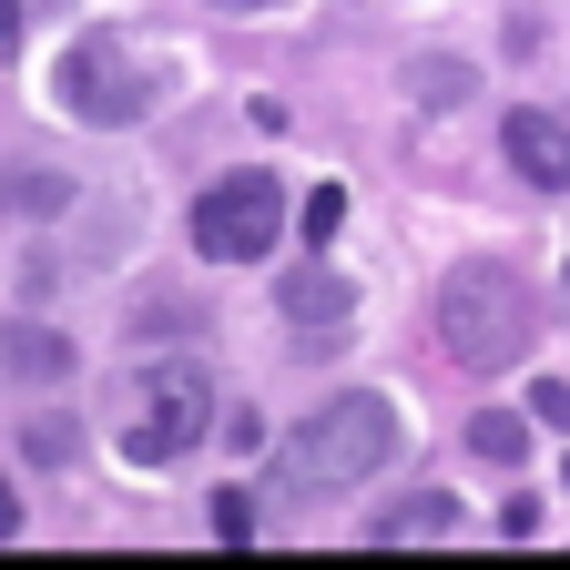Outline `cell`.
I'll return each instance as SVG.
<instances>
[{"label":"cell","instance_id":"obj_1","mask_svg":"<svg viewBox=\"0 0 570 570\" xmlns=\"http://www.w3.org/2000/svg\"><path fill=\"white\" fill-rule=\"evenodd\" d=\"M540 336V306H530V285L510 265H459L439 285V346H449V367H520Z\"/></svg>","mask_w":570,"mask_h":570},{"label":"cell","instance_id":"obj_2","mask_svg":"<svg viewBox=\"0 0 570 570\" xmlns=\"http://www.w3.org/2000/svg\"><path fill=\"white\" fill-rule=\"evenodd\" d=\"M387 449H397V407L377 397V387H346V397H326L306 428H296V449H285V489H356V479H377L387 469Z\"/></svg>","mask_w":570,"mask_h":570},{"label":"cell","instance_id":"obj_3","mask_svg":"<svg viewBox=\"0 0 570 570\" xmlns=\"http://www.w3.org/2000/svg\"><path fill=\"white\" fill-rule=\"evenodd\" d=\"M174 92V51L164 41H142V31H102V41H71L61 51V102L82 112V122H142Z\"/></svg>","mask_w":570,"mask_h":570},{"label":"cell","instance_id":"obj_4","mask_svg":"<svg viewBox=\"0 0 570 570\" xmlns=\"http://www.w3.org/2000/svg\"><path fill=\"white\" fill-rule=\"evenodd\" d=\"M285 235V184L275 174H214L194 204V255L204 265H255Z\"/></svg>","mask_w":570,"mask_h":570},{"label":"cell","instance_id":"obj_5","mask_svg":"<svg viewBox=\"0 0 570 570\" xmlns=\"http://www.w3.org/2000/svg\"><path fill=\"white\" fill-rule=\"evenodd\" d=\"M214 428V387H204V367H154V387H142V417H132V439H122V459L132 469H174L194 439Z\"/></svg>","mask_w":570,"mask_h":570},{"label":"cell","instance_id":"obj_6","mask_svg":"<svg viewBox=\"0 0 570 570\" xmlns=\"http://www.w3.org/2000/svg\"><path fill=\"white\" fill-rule=\"evenodd\" d=\"M499 154L520 164V184L570 194V122H550V112H499Z\"/></svg>","mask_w":570,"mask_h":570},{"label":"cell","instance_id":"obj_7","mask_svg":"<svg viewBox=\"0 0 570 570\" xmlns=\"http://www.w3.org/2000/svg\"><path fill=\"white\" fill-rule=\"evenodd\" d=\"M439 530H459V499H449V489H417V499H397V510L377 520L387 550H397V540H439Z\"/></svg>","mask_w":570,"mask_h":570},{"label":"cell","instance_id":"obj_8","mask_svg":"<svg viewBox=\"0 0 570 570\" xmlns=\"http://www.w3.org/2000/svg\"><path fill=\"white\" fill-rule=\"evenodd\" d=\"M469 449H479L489 469H520V459H530V417H510V407H479V417H469Z\"/></svg>","mask_w":570,"mask_h":570},{"label":"cell","instance_id":"obj_9","mask_svg":"<svg viewBox=\"0 0 570 570\" xmlns=\"http://www.w3.org/2000/svg\"><path fill=\"white\" fill-rule=\"evenodd\" d=\"M285 316H296V326H346V285L316 265V275H296V285H285Z\"/></svg>","mask_w":570,"mask_h":570},{"label":"cell","instance_id":"obj_10","mask_svg":"<svg viewBox=\"0 0 570 570\" xmlns=\"http://www.w3.org/2000/svg\"><path fill=\"white\" fill-rule=\"evenodd\" d=\"M0 356H11L21 377H61V367H71V346L41 336V326H0Z\"/></svg>","mask_w":570,"mask_h":570},{"label":"cell","instance_id":"obj_11","mask_svg":"<svg viewBox=\"0 0 570 570\" xmlns=\"http://www.w3.org/2000/svg\"><path fill=\"white\" fill-rule=\"evenodd\" d=\"M0 204H21V214H51V204H71L51 174H0Z\"/></svg>","mask_w":570,"mask_h":570},{"label":"cell","instance_id":"obj_12","mask_svg":"<svg viewBox=\"0 0 570 570\" xmlns=\"http://www.w3.org/2000/svg\"><path fill=\"white\" fill-rule=\"evenodd\" d=\"M214 540H225V550H245V540H255V510H245V489H214Z\"/></svg>","mask_w":570,"mask_h":570},{"label":"cell","instance_id":"obj_13","mask_svg":"<svg viewBox=\"0 0 570 570\" xmlns=\"http://www.w3.org/2000/svg\"><path fill=\"white\" fill-rule=\"evenodd\" d=\"M296 225H306V235H316V245H326V235H336V225H346V194H336V184H316V194H306V204H296Z\"/></svg>","mask_w":570,"mask_h":570},{"label":"cell","instance_id":"obj_14","mask_svg":"<svg viewBox=\"0 0 570 570\" xmlns=\"http://www.w3.org/2000/svg\"><path fill=\"white\" fill-rule=\"evenodd\" d=\"M417 92H428V102H459L469 71H459V61H417Z\"/></svg>","mask_w":570,"mask_h":570},{"label":"cell","instance_id":"obj_15","mask_svg":"<svg viewBox=\"0 0 570 570\" xmlns=\"http://www.w3.org/2000/svg\"><path fill=\"white\" fill-rule=\"evenodd\" d=\"M530 417H540V428H570V377H540V387H530Z\"/></svg>","mask_w":570,"mask_h":570},{"label":"cell","instance_id":"obj_16","mask_svg":"<svg viewBox=\"0 0 570 570\" xmlns=\"http://www.w3.org/2000/svg\"><path fill=\"white\" fill-rule=\"evenodd\" d=\"M21 530V499H11V479H0V540H11Z\"/></svg>","mask_w":570,"mask_h":570},{"label":"cell","instance_id":"obj_17","mask_svg":"<svg viewBox=\"0 0 570 570\" xmlns=\"http://www.w3.org/2000/svg\"><path fill=\"white\" fill-rule=\"evenodd\" d=\"M11 31H21V11H11V0H0V51H11Z\"/></svg>","mask_w":570,"mask_h":570},{"label":"cell","instance_id":"obj_18","mask_svg":"<svg viewBox=\"0 0 570 570\" xmlns=\"http://www.w3.org/2000/svg\"><path fill=\"white\" fill-rule=\"evenodd\" d=\"M225 11H275V0H225Z\"/></svg>","mask_w":570,"mask_h":570}]
</instances>
